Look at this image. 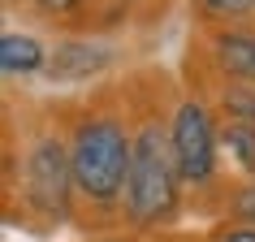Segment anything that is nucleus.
Listing matches in <instances>:
<instances>
[{
    "instance_id": "nucleus-8",
    "label": "nucleus",
    "mask_w": 255,
    "mask_h": 242,
    "mask_svg": "<svg viewBox=\"0 0 255 242\" xmlns=\"http://www.w3.org/2000/svg\"><path fill=\"white\" fill-rule=\"evenodd\" d=\"M221 138H225L229 156H238L242 169H247V173H255V121H229Z\"/></svg>"
},
{
    "instance_id": "nucleus-5",
    "label": "nucleus",
    "mask_w": 255,
    "mask_h": 242,
    "mask_svg": "<svg viewBox=\"0 0 255 242\" xmlns=\"http://www.w3.org/2000/svg\"><path fill=\"white\" fill-rule=\"evenodd\" d=\"M216 61L225 74L242 82H255V35H242V30H225L216 35Z\"/></svg>"
},
{
    "instance_id": "nucleus-3",
    "label": "nucleus",
    "mask_w": 255,
    "mask_h": 242,
    "mask_svg": "<svg viewBox=\"0 0 255 242\" xmlns=\"http://www.w3.org/2000/svg\"><path fill=\"white\" fill-rule=\"evenodd\" d=\"M173 156H177V169L186 182H208L216 169V130H212V117L203 104H182L173 117Z\"/></svg>"
},
{
    "instance_id": "nucleus-7",
    "label": "nucleus",
    "mask_w": 255,
    "mask_h": 242,
    "mask_svg": "<svg viewBox=\"0 0 255 242\" xmlns=\"http://www.w3.org/2000/svg\"><path fill=\"white\" fill-rule=\"evenodd\" d=\"M0 65L4 74H35L43 65V48L30 35H4L0 39Z\"/></svg>"
},
{
    "instance_id": "nucleus-10",
    "label": "nucleus",
    "mask_w": 255,
    "mask_h": 242,
    "mask_svg": "<svg viewBox=\"0 0 255 242\" xmlns=\"http://www.w3.org/2000/svg\"><path fill=\"white\" fill-rule=\"evenodd\" d=\"M30 4H39L43 13H69V9H78L82 0H30Z\"/></svg>"
},
{
    "instance_id": "nucleus-4",
    "label": "nucleus",
    "mask_w": 255,
    "mask_h": 242,
    "mask_svg": "<svg viewBox=\"0 0 255 242\" xmlns=\"http://www.w3.org/2000/svg\"><path fill=\"white\" fill-rule=\"evenodd\" d=\"M69 182H74V160L61 147V138H43L26 156V195L39 203L48 216H61L69 203Z\"/></svg>"
},
{
    "instance_id": "nucleus-12",
    "label": "nucleus",
    "mask_w": 255,
    "mask_h": 242,
    "mask_svg": "<svg viewBox=\"0 0 255 242\" xmlns=\"http://www.w3.org/2000/svg\"><path fill=\"white\" fill-rule=\"evenodd\" d=\"M225 242H255V229H234Z\"/></svg>"
},
{
    "instance_id": "nucleus-2",
    "label": "nucleus",
    "mask_w": 255,
    "mask_h": 242,
    "mask_svg": "<svg viewBox=\"0 0 255 242\" xmlns=\"http://www.w3.org/2000/svg\"><path fill=\"white\" fill-rule=\"evenodd\" d=\"M177 156L173 138H164L156 121H147L134 134V156H130V177H126V212L134 225H156L173 212L177 203Z\"/></svg>"
},
{
    "instance_id": "nucleus-13",
    "label": "nucleus",
    "mask_w": 255,
    "mask_h": 242,
    "mask_svg": "<svg viewBox=\"0 0 255 242\" xmlns=\"http://www.w3.org/2000/svg\"><path fill=\"white\" fill-rule=\"evenodd\" d=\"M251 4H255V0H251Z\"/></svg>"
},
{
    "instance_id": "nucleus-6",
    "label": "nucleus",
    "mask_w": 255,
    "mask_h": 242,
    "mask_svg": "<svg viewBox=\"0 0 255 242\" xmlns=\"http://www.w3.org/2000/svg\"><path fill=\"white\" fill-rule=\"evenodd\" d=\"M108 65V52L100 48H82V43H65V48H56L52 56V78H91L95 69Z\"/></svg>"
},
{
    "instance_id": "nucleus-11",
    "label": "nucleus",
    "mask_w": 255,
    "mask_h": 242,
    "mask_svg": "<svg viewBox=\"0 0 255 242\" xmlns=\"http://www.w3.org/2000/svg\"><path fill=\"white\" fill-rule=\"evenodd\" d=\"M242 212L255 221V186H251V190H242Z\"/></svg>"
},
{
    "instance_id": "nucleus-1",
    "label": "nucleus",
    "mask_w": 255,
    "mask_h": 242,
    "mask_svg": "<svg viewBox=\"0 0 255 242\" xmlns=\"http://www.w3.org/2000/svg\"><path fill=\"white\" fill-rule=\"evenodd\" d=\"M130 156H134V138H126L121 121L113 117H87L74 134L69 160H74V186L91 203H113L126 195V177H130Z\"/></svg>"
},
{
    "instance_id": "nucleus-9",
    "label": "nucleus",
    "mask_w": 255,
    "mask_h": 242,
    "mask_svg": "<svg viewBox=\"0 0 255 242\" xmlns=\"http://www.w3.org/2000/svg\"><path fill=\"white\" fill-rule=\"evenodd\" d=\"M199 13L212 22H238V17L255 13V4L251 0H199Z\"/></svg>"
}]
</instances>
